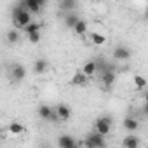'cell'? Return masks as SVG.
I'll use <instances>...</instances> for the list:
<instances>
[{"mask_svg": "<svg viewBox=\"0 0 148 148\" xmlns=\"http://www.w3.org/2000/svg\"><path fill=\"white\" fill-rule=\"evenodd\" d=\"M84 146H87V148H103V146H106V141H105V136L103 134H99V132H92V134H89L87 138H86V141H84Z\"/></svg>", "mask_w": 148, "mask_h": 148, "instance_id": "obj_2", "label": "cell"}, {"mask_svg": "<svg viewBox=\"0 0 148 148\" xmlns=\"http://www.w3.org/2000/svg\"><path fill=\"white\" fill-rule=\"evenodd\" d=\"M7 129H9V134H12V136H21L25 132V127L19 122H11Z\"/></svg>", "mask_w": 148, "mask_h": 148, "instance_id": "obj_17", "label": "cell"}, {"mask_svg": "<svg viewBox=\"0 0 148 148\" xmlns=\"http://www.w3.org/2000/svg\"><path fill=\"white\" fill-rule=\"evenodd\" d=\"M23 30H25V33L28 35V33H33V32H38V30H42V25H40V23H35V21H32V23H30L28 26H25Z\"/></svg>", "mask_w": 148, "mask_h": 148, "instance_id": "obj_22", "label": "cell"}, {"mask_svg": "<svg viewBox=\"0 0 148 148\" xmlns=\"http://www.w3.org/2000/svg\"><path fill=\"white\" fill-rule=\"evenodd\" d=\"M143 115L148 117V103H145V106H143Z\"/></svg>", "mask_w": 148, "mask_h": 148, "instance_id": "obj_25", "label": "cell"}, {"mask_svg": "<svg viewBox=\"0 0 148 148\" xmlns=\"http://www.w3.org/2000/svg\"><path fill=\"white\" fill-rule=\"evenodd\" d=\"M94 131L99 132V134H103V136H106V134L112 131V119H110V117H101V119H98V120L94 122Z\"/></svg>", "mask_w": 148, "mask_h": 148, "instance_id": "obj_3", "label": "cell"}, {"mask_svg": "<svg viewBox=\"0 0 148 148\" xmlns=\"http://www.w3.org/2000/svg\"><path fill=\"white\" fill-rule=\"evenodd\" d=\"M73 33L79 35V37H84V35L87 33V23H86L84 19H80L75 26H73Z\"/></svg>", "mask_w": 148, "mask_h": 148, "instance_id": "obj_18", "label": "cell"}, {"mask_svg": "<svg viewBox=\"0 0 148 148\" xmlns=\"http://www.w3.org/2000/svg\"><path fill=\"white\" fill-rule=\"evenodd\" d=\"M115 79H117L115 71H112L110 68H108V70H105V71H103V75H101V82H103V86H105L106 89H110V87L115 84Z\"/></svg>", "mask_w": 148, "mask_h": 148, "instance_id": "obj_7", "label": "cell"}, {"mask_svg": "<svg viewBox=\"0 0 148 148\" xmlns=\"http://www.w3.org/2000/svg\"><path fill=\"white\" fill-rule=\"evenodd\" d=\"M26 37H28V42H30V44H38V42L42 40V30L33 32V33H28Z\"/></svg>", "mask_w": 148, "mask_h": 148, "instance_id": "obj_21", "label": "cell"}, {"mask_svg": "<svg viewBox=\"0 0 148 148\" xmlns=\"http://www.w3.org/2000/svg\"><path fill=\"white\" fill-rule=\"evenodd\" d=\"M113 59L115 61H129L131 59V49L125 45H117L113 49Z\"/></svg>", "mask_w": 148, "mask_h": 148, "instance_id": "obj_4", "label": "cell"}, {"mask_svg": "<svg viewBox=\"0 0 148 148\" xmlns=\"http://www.w3.org/2000/svg\"><path fill=\"white\" fill-rule=\"evenodd\" d=\"M23 5L32 12V14H38L42 11V4H40V0H23Z\"/></svg>", "mask_w": 148, "mask_h": 148, "instance_id": "obj_11", "label": "cell"}, {"mask_svg": "<svg viewBox=\"0 0 148 148\" xmlns=\"http://www.w3.org/2000/svg\"><path fill=\"white\" fill-rule=\"evenodd\" d=\"M12 23L18 26V28H25V26H28L30 23H32V12L21 4V5H18L14 11H12Z\"/></svg>", "mask_w": 148, "mask_h": 148, "instance_id": "obj_1", "label": "cell"}, {"mask_svg": "<svg viewBox=\"0 0 148 148\" xmlns=\"http://www.w3.org/2000/svg\"><path fill=\"white\" fill-rule=\"evenodd\" d=\"M18 40H19V33H18V32H14V30L7 32V42H9V44H16Z\"/></svg>", "mask_w": 148, "mask_h": 148, "instance_id": "obj_23", "label": "cell"}, {"mask_svg": "<svg viewBox=\"0 0 148 148\" xmlns=\"http://www.w3.org/2000/svg\"><path fill=\"white\" fill-rule=\"evenodd\" d=\"M132 84H134V89H138V91H145L146 86H148V82H146V79L143 75H136L132 79Z\"/></svg>", "mask_w": 148, "mask_h": 148, "instance_id": "obj_16", "label": "cell"}, {"mask_svg": "<svg viewBox=\"0 0 148 148\" xmlns=\"http://www.w3.org/2000/svg\"><path fill=\"white\" fill-rule=\"evenodd\" d=\"M145 103H148V92H145Z\"/></svg>", "mask_w": 148, "mask_h": 148, "instance_id": "obj_26", "label": "cell"}, {"mask_svg": "<svg viewBox=\"0 0 148 148\" xmlns=\"http://www.w3.org/2000/svg\"><path fill=\"white\" fill-rule=\"evenodd\" d=\"M56 113H58V120H63V122L70 120V117H71V110L66 105H58L56 106Z\"/></svg>", "mask_w": 148, "mask_h": 148, "instance_id": "obj_10", "label": "cell"}, {"mask_svg": "<svg viewBox=\"0 0 148 148\" xmlns=\"http://www.w3.org/2000/svg\"><path fill=\"white\" fill-rule=\"evenodd\" d=\"M47 68H49V63H47L45 59H42V58H38V59L33 63V71L37 73V75H44V73L47 71Z\"/></svg>", "mask_w": 148, "mask_h": 148, "instance_id": "obj_14", "label": "cell"}, {"mask_svg": "<svg viewBox=\"0 0 148 148\" xmlns=\"http://www.w3.org/2000/svg\"><path fill=\"white\" fill-rule=\"evenodd\" d=\"M122 125H124L125 131H129V132H136V131L139 129V120H136L134 117H125V120L122 122Z\"/></svg>", "mask_w": 148, "mask_h": 148, "instance_id": "obj_12", "label": "cell"}, {"mask_svg": "<svg viewBox=\"0 0 148 148\" xmlns=\"http://www.w3.org/2000/svg\"><path fill=\"white\" fill-rule=\"evenodd\" d=\"M91 42H92L94 45L101 47V45H105V44H106V37H105L103 33H98V32H94V33H91Z\"/></svg>", "mask_w": 148, "mask_h": 148, "instance_id": "obj_19", "label": "cell"}, {"mask_svg": "<svg viewBox=\"0 0 148 148\" xmlns=\"http://www.w3.org/2000/svg\"><path fill=\"white\" fill-rule=\"evenodd\" d=\"M87 79H89V77L86 75V73H84L82 70H80V71H77V73H75V75H73V77H71V80H70V84H71V86H84V84L87 82Z\"/></svg>", "mask_w": 148, "mask_h": 148, "instance_id": "obj_15", "label": "cell"}, {"mask_svg": "<svg viewBox=\"0 0 148 148\" xmlns=\"http://www.w3.org/2000/svg\"><path fill=\"white\" fill-rule=\"evenodd\" d=\"M145 18H146V19H148V11H146V14H145Z\"/></svg>", "mask_w": 148, "mask_h": 148, "instance_id": "obj_28", "label": "cell"}, {"mask_svg": "<svg viewBox=\"0 0 148 148\" xmlns=\"http://www.w3.org/2000/svg\"><path fill=\"white\" fill-rule=\"evenodd\" d=\"M79 21H80V18H79L77 14H73V12H71V14H68V16H66V19H64L66 26H68V28H71V30H73V26H75Z\"/></svg>", "mask_w": 148, "mask_h": 148, "instance_id": "obj_20", "label": "cell"}, {"mask_svg": "<svg viewBox=\"0 0 148 148\" xmlns=\"http://www.w3.org/2000/svg\"><path fill=\"white\" fill-rule=\"evenodd\" d=\"M139 143L141 141H139V138L136 134H129V136H125L122 139V146H125V148H138Z\"/></svg>", "mask_w": 148, "mask_h": 148, "instance_id": "obj_13", "label": "cell"}, {"mask_svg": "<svg viewBox=\"0 0 148 148\" xmlns=\"http://www.w3.org/2000/svg\"><path fill=\"white\" fill-rule=\"evenodd\" d=\"M11 77H12V80L14 82H23V79L26 77V70H25V66L23 64H14L12 66V71H11Z\"/></svg>", "mask_w": 148, "mask_h": 148, "instance_id": "obj_6", "label": "cell"}, {"mask_svg": "<svg viewBox=\"0 0 148 148\" xmlns=\"http://www.w3.org/2000/svg\"><path fill=\"white\" fill-rule=\"evenodd\" d=\"M38 117L42 120H54V119H58V113L49 105H40L38 106Z\"/></svg>", "mask_w": 148, "mask_h": 148, "instance_id": "obj_5", "label": "cell"}, {"mask_svg": "<svg viewBox=\"0 0 148 148\" xmlns=\"http://www.w3.org/2000/svg\"><path fill=\"white\" fill-rule=\"evenodd\" d=\"M98 68H99V64H98V61H94V59H89L84 66H82V71L86 73L87 77H94L96 75V71H98Z\"/></svg>", "mask_w": 148, "mask_h": 148, "instance_id": "obj_9", "label": "cell"}, {"mask_svg": "<svg viewBox=\"0 0 148 148\" xmlns=\"http://www.w3.org/2000/svg\"><path fill=\"white\" fill-rule=\"evenodd\" d=\"M73 9V7H75V0H64V2H63V9Z\"/></svg>", "mask_w": 148, "mask_h": 148, "instance_id": "obj_24", "label": "cell"}, {"mask_svg": "<svg viewBox=\"0 0 148 148\" xmlns=\"http://www.w3.org/2000/svg\"><path fill=\"white\" fill-rule=\"evenodd\" d=\"M79 143L73 139L70 134H63V136H59V139H58V146L59 148H75Z\"/></svg>", "mask_w": 148, "mask_h": 148, "instance_id": "obj_8", "label": "cell"}, {"mask_svg": "<svg viewBox=\"0 0 148 148\" xmlns=\"http://www.w3.org/2000/svg\"><path fill=\"white\" fill-rule=\"evenodd\" d=\"M40 4H42V5H45V4H47V0H40Z\"/></svg>", "mask_w": 148, "mask_h": 148, "instance_id": "obj_27", "label": "cell"}]
</instances>
